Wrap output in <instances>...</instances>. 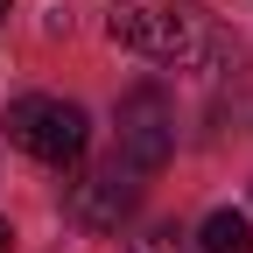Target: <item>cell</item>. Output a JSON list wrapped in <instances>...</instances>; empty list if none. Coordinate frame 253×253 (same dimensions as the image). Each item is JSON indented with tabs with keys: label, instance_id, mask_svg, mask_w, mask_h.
<instances>
[{
	"label": "cell",
	"instance_id": "52a82bcc",
	"mask_svg": "<svg viewBox=\"0 0 253 253\" xmlns=\"http://www.w3.org/2000/svg\"><path fill=\"white\" fill-rule=\"evenodd\" d=\"M7 246H14V232H7V218H0V253H7Z\"/></svg>",
	"mask_w": 253,
	"mask_h": 253
},
{
	"label": "cell",
	"instance_id": "7a4b0ae2",
	"mask_svg": "<svg viewBox=\"0 0 253 253\" xmlns=\"http://www.w3.org/2000/svg\"><path fill=\"white\" fill-rule=\"evenodd\" d=\"M7 141L21 148V155H36V162H49V169H71V162H84V141H91V120H84V106H71V99H14L7 106Z\"/></svg>",
	"mask_w": 253,
	"mask_h": 253
},
{
	"label": "cell",
	"instance_id": "ba28073f",
	"mask_svg": "<svg viewBox=\"0 0 253 253\" xmlns=\"http://www.w3.org/2000/svg\"><path fill=\"white\" fill-rule=\"evenodd\" d=\"M0 14H7V0H0Z\"/></svg>",
	"mask_w": 253,
	"mask_h": 253
},
{
	"label": "cell",
	"instance_id": "277c9868",
	"mask_svg": "<svg viewBox=\"0 0 253 253\" xmlns=\"http://www.w3.org/2000/svg\"><path fill=\"white\" fill-rule=\"evenodd\" d=\"M120 155H126L141 176H155V169L176 155V120H169V99H162L155 84H141V91L120 99Z\"/></svg>",
	"mask_w": 253,
	"mask_h": 253
},
{
	"label": "cell",
	"instance_id": "3957f363",
	"mask_svg": "<svg viewBox=\"0 0 253 253\" xmlns=\"http://www.w3.org/2000/svg\"><path fill=\"white\" fill-rule=\"evenodd\" d=\"M134 204H141V169L126 162L120 148L71 183V218H78L84 232H120L126 218H134Z\"/></svg>",
	"mask_w": 253,
	"mask_h": 253
},
{
	"label": "cell",
	"instance_id": "6da1fadb",
	"mask_svg": "<svg viewBox=\"0 0 253 253\" xmlns=\"http://www.w3.org/2000/svg\"><path fill=\"white\" fill-rule=\"evenodd\" d=\"M113 42L148 63H197L211 49V21L190 0H113Z\"/></svg>",
	"mask_w": 253,
	"mask_h": 253
},
{
	"label": "cell",
	"instance_id": "5b68a950",
	"mask_svg": "<svg viewBox=\"0 0 253 253\" xmlns=\"http://www.w3.org/2000/svg\"><path fill=\"white\" fill-rule=\"evenodd\" d=\"M197 246L204 253H253V225H246L239 211H211L204 232H197Z\"/></svg>",
	"mask_w": 253,
	"mask_h": 253
},
{
	"label": "cell",
	"instance_id": "8992f818",
	"mask_svg": "<svg viewBox=\"0 0 253 253\" xmlns=\"http://www.w3.org/2000/svg\"><path fill=\"white\" fill-rule=\"evenodd\" d=\"M126 253H183V225H148L141 239H126Z\"/></svg>",
	"mask_w": 253,
	"mask_h": 253
}]
</instances>
